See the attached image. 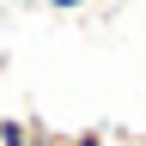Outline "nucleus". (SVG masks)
Listing matches in <instances>:
<instances>
[{"instance_id":"nucleus-2","label":"nucleus","mask_w":146,"mask_h":146,"mask_svg":"<svg viewBox=\"0 0 146 146\" xmlns=\"http://www.w3.org/2000/svg\"><path fill=\"white\" fill-rule=\"evenodd\" d=\"M31 146H73V134H55L49 122H36V116H31Z\"/></svg>"},{"instance_id":"nucleus-4","label":"nucleus","mask_w":146,"mask_h":146,"mask_svg":"<svg viewBox=\"0 0 146 146\" xmlns=\"http://www.w3.org/2000/svg\"><path fill=\"white\" fill-rule=\"evenodd\" d=\"M49 6H55V12H79L85 0H49Z\"/></svg>"},{"instance_id":"nucleus-1","label":"nucleus","mask_w":146,"mask_h":146,"mask_svg":"<svg viewBox=\"0 0 146 146\" xmlns=\"http://www.w3.org/2000/svg\"><path fill=\"white\" fill-rule=\"evenodd\" d=\"M0 146H31V116H0Z\"/></svg>"},{"instance_id":"nucleus-3","label":"nucleus","mask_w":146,"mask_h":146,"mask_svg":"<svg viewBox=\"0 0 146 146\" xmlns=\"http://www.w3.org/2000/svg\"><path fill=\"white\" fill-rule=\"evenodd\" d=\"M73 146H110V134H104V128H79V134H73Z\"/></svg>"},{"instance_id":"nucleus-5","label":"nucleus","mask_w":146,"mask_h":146,"mask_svg":"<svg viewBox=\"0 0 146 146\" xmlns=\"http://www.w3.org/2000/svg\"><path fill=\"white\" fill-rule=\"evenodd\" d=\"M110 146H128V140H110Z\"/></svg>"}]
</instances>
